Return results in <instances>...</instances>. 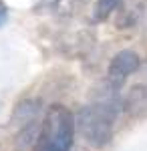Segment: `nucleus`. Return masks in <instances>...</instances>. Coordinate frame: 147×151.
<instances>
[{"instance_id": "nucleus-1", "label": "nucleus", "mask_w": 147, "mask_h": 151, "mask_svg": "<svg viewBox=\"0 0 147 151\" xmlns=\"http://www.w3.org/2000/svg\"><path fill=\"white\" fill-rule=\"evenodd\" d=\"M77 121L73 111L61 103L46 109L40 123V133L32 151H71L75 143Z\"/></svg>"}, {"instance_id": "nucleus-2", "label": "nucleus", "mask_w": 147, "mask_h": 151, "mask_svg": "<svg viewBox=\"0 0 147 151\" xmlns=\"http://www.w3.org/2000/svg\"><path fill=\"white\" fill-rule=\"evenodd\" d=\"M119 111L113 107H105L99 103L85 105L79 113L75 115L77 129L81 137L95 149L107 147L113 139V129H115V119Z\"/></svg>"}, {"instance_id": "nucleus-3", "label": "nucleus", "mask_w": 147, "mask_h": 151, "mask_svg": "<svg viewBox=\"0 0 147 151\" xmlns=\"http://www.w3.org/2000/svg\"><path fill=\"white\" fill-rule=\"evenodd\" d=\"M141 67V58L137 55L135 50H129V48H125V50H119L113 58H111V63H109V69H107V83H111L113 87L117 89H121L125 85V81L137 73Z\"/></svg>"}, {"instance_id": "nucleus-4", "label": "nucleus", "mask_w": 147, "mask_h": 151, "mask_svg": "<svg viewBox=\"0 0 147 151\" xmlns=\"http://www.w3.org/2000/svg\"><path fill=\"white\" fill-rule=\"evenodd\" d=\"M145 4L147 0H121V4L115 10V28L125 30V28L137 26L143 16Z\"/></svg>"}, {"instance_id": "nucleus-5", "label": "nucleus", "mask_w": 147, "mask_h": 151, "mask_svg": "<svg viewBox=\"0 0 147 151\" xmlns=\"http://www.w3.org/2000/svg\"><path fill=\"white\" fill-rule=\"evenodd\" d=\"M123 109L129 117H145L147 115V83H139L131 87L123 101Z\"/></svg>"}, {"instance_id": "nucleus-6", "label": "nucleus", "mask_w": 147, "mask_h": 151, "mask_svg": "<svg viewBox=\"0 0 147 151\" xmlns=\"http://www.w3.org/2000/svg\"><path fill=\"white\" fill-rule=\"evenodd\" d=\"M43 111V103L38 99H24L14 107L12 111V125H18V127H24L28 123H34L38 115Z\"/></svg>"}, {"instance_id": "nucleus-7", "label": "nucleus", "mask_w": 147, "mask_h": 151, "mask_svg": "<svg viewBox=\"0 0 147 151\" xmlns=\"http://www.w3.org/2000/svg\"><path fill=\"white\" fill-rule=\"evenodd\" d=\"M121 4V0H97L93 10V22H105Z\"/></svg>"}, {"instance_id": "nucleus-8", "label": "nucleus", "mask_w": 147, "mask_h": 151, "mask_svg": "<svg viewBox=\"0 0 147 151\" xmlns=\"http://www.w3.org/2000/svg\"><path fill=\"white\" fill-rule=\"evenodd\" d=\"M6 16H8V8H6V4L0 0V24L6 22Z\"/></svg>"}, {"instance_id": "nucleus-9", "label": "nucleus", "mask_w": 147, "mask_h": 151, "mask_svg": "<svg viewBox=\"0 0 147 151\" xmlns=\"http://www.w3.org/2000/svg\"><path fill=\"white\" fill-rule=\"evenodd\" d=\"M71 151H89V149H85V147H75V149H71Z\"/></svg>"}]
</instances>
